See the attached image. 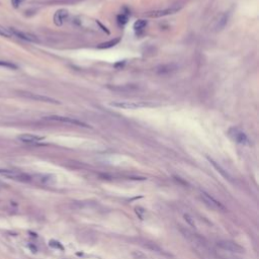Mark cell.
<instances>
[{
  "label": "cell",
  "mask_w": 259,
  "mask_h": 259,
  "mask_svg": "<svg viewBox=\"0 0 259 259\" xmlns=\"http://www.w3.org/2000/svg\"><path fill=\"white\" fill-rule=\"evenodd\" d=\"M217 246L219 249H221L226 252L232 253V254H241L244 253V248L240 246L237 243L233 241H228V240H222L217 243Z\"/></svg>",
  "instance_id": "6da1fadb"
},
{
  "label": "cell",
  "mask_w": 259,
  "mask_h": 259,
  "mask_svg": "<svg viewBox=\"0 0 259 259\" xmlns=\"http://www.w3.org/2000/svg\"><path fill=\"white\" fill-rule=\"evenodd\" d=\"M200 200H202V202L209 206L210 209H212L214 210H224L225 208L220 201H218L216 198L213 197L212 195H210L209 193H206L205 191H200Z\"/></svg>",
  "instance_id": "7a4b0ae2"
},
{
  "label": "cell",
  "mask_w": 259,
  "mask_h": 259,
  "mask_svg": "<svg viewBox=\"0 0 259 259\" xmlns=\"http://www.w3.org/2000/svg\"><path fill=\"white\" fill-rule=\"evenodd\" d=\"M45 120H54V121H59V123L63 124H68V125H78V127H83V128H88L86 124H84L83 121L72 119V117L68 116H60V115H50V116H45Z\"/></svg>",
  "instance_id": "3957f363"
},
{
  "label": "cell",
  "mask_w": 259,
  "mask_h": 259,
  "mask_svg": "<svg viewBox=\"0 0 259 259\" xmlns=\"http://www.w3.org/2000/svg\"><path fill=\"white\" fill-rule=\"evenodd\" d=\"M111 106L123 108V109H137L141 107H146L151 105L147 102H134V101H117V102H111Z\"/></svg>",
  "instance_id": "277c9868"
},
{
  "label": "cell",
  "mask_w": 259,
  "mask_h": 259,
  "mask_svg": "<svg viewBox=\"0 0 259 259\" xmlns=\"http://www.w3.org/2000/svg\"><path fill=\"white\" fill-rule=\"evenodd\" d=\"M20 95L26 97V98H30V99H34L36 101H42V102H48V103H60L58 100L53 99L51 97L48 96H44V95H40V94H35V93H31V92H20Z\"/></svg>",
  "instance_id": "5b68a950"
},
{
  "label": "cell",
  "mask_w": 259,
  "mask_h": 259,
  "mask_svg": "<svg viewBox=\"0 0 259 259\" xmlns=\"http://www.w3.org/2000/svg\"><path fill=\"white\" fill-rule=\"evenodd\" d=\"M230 136L232 137V139L234 141H236L239 144H243L245 145L248 143V138H247L246 134L244 132H242L241 130H239L237 128H233L230 130Z\"/></svg>",
  "instance_id": "8992f818"
},
{
  "label": "cell",
  "mask_w": 259,
  "mask_h": 259,
  "mask_svg": "<svg viewBox=\"0 0 259 259\" xmlns=\"http://www.w3.org/2000/svg\"><path fill=\"white\" fill-rule=\"evenodd\" d=\"M9 31H10L11 35H14L18 39L26 40V42H31V43H38L39 42V39L34 35L26 34V32H23V31H19L15 30V28H12V27L9 28Z\"/></svg>",
  "instance_id": "52a82bcc"
},
{
  "label": "cell",
  "mask_w": 259,
  "mask_h": 259,
  "mask_svg": "<svg viewBox=\"0 0 259 259\" xmlns=\"http://www.w3.org/2000/svg\"><path fill=\"white\" fill-rule=\"evenodd\" d=\"M180 9V7H170V8H166V9L163 10H155V11H151L147 14L150 17H161V16H166L169 14H173L177 12Z\"/></svg>",
  "instance_id": "ba28073f"
},
{
  "label": "cell",
  "mask_w": 259,
  "mask_h": 259,
  "mask_svg": "<svg viewBox=\"0 0 259 259\" xmlns=\"http://www.w3.org/2000/svg\"><path fill=\"white\" fill-rule=\"evenodd\" d=\"M18 140L26 144H36L39 142L43 141L44 138L35 135H31V134H22V135L18 136Z\"/></svg>",
  "instance_id": "9c48e42d"
},
{
  "label": "cell",
  "mask_w": 259,
  "mask_h": 259,
  "mask_svg": "<svg viewBox=\"0 0 259 259\" xmlns=\"http://www.w3.org/2000/svg\"><path fill=\"white\" fill-rule=\"evenodd\" d=\"M208 159H209V161L210 162V163H212V165L214 166V167L217 169V171H218V172H220V173L222 174V176H224V177L226 178V179H228V180H230V181H232V176H231L230 174H229L228 172H227L224 168H222V166H221V165H219L216 161H214L213 159H210V158H208Z\"/></svg>",
  "instance_id": "30bf717a"
},
{
  "label": "cell",
  "mask_w": 259,
  "mask_h": 259,
  "mask_svg": "<svg viewBox=\"0 0 259 259\" xmlns=\"http://www.w3.org/2000/svg\"><path fill=\"white\" fill-rule=\"evenodd\" d=\"M67 16H68L67 10H59L55 14V22L58 24V26H61V24L64 22V20L67 18Z\"/></svg>",
  "instance_id": "8fae6325"
},
{
  "label": "cell",
  "mask_w": 259,
  "mask_h": 259,
  "mask_svg": "<svg viewBox=\"0 0 259 259\" xmlns=\"http://www.w3.org/2000/svg\"><path fill=\"white\" fill-rule=\"evenodd\" d=\"M146 26H147V21H146V20L139 19L138 21L135 22V24H134V30H135L137 34H141V32L145 30Z\"/></svg>",
  "instance_id": "7c38bea8"
},
{
  "label": "cell",
  "mask_w": 259,
  "mask_h": 259,
  "mask_svg": "<svg viewBox=\"0 0 259 259\" xmlns=\"http://www.w3.org/2000/svg\"><path fill=\"white\" fill-rule=\"evenodd\" d=\"M227 21H228V15H227V14H223L221 17L219 18L218 21H217L216 28H217V30H222V28L226 26Z\"/></svg>",
  "instance_id": "4fadbf2b"
},
{
  "label": "cell",
  "mask_w": 259,
  "mask_h": 259,
  "mask_svg": "<svg viewBox=\"0 0 259 259\" xmlns=\"http://www.w3.org/2000/svg\"><path fill=\"white\" fill-rule=\"evenodd\" d=\"M0 67H5L7 69H12V70H16L17 66L15 64L9 62V61H2L0 60Z\"/></svg>",
  "instance_id": "5bb4252c"
},
{
  "label": "cell",
  "mask_w": 259,
  "mask_h": 259,
  "mask_svg": "<svg viewBox=\"0 0 259 259\" xmlns=\"http://www.w3.org/2000/svg\"><path fill=\"white\" fill-rule=\"evenodd\" d=\"M0 35L5 36V38H10V36H12L9 31V28H6L2 26H0Z\"/></svg>",
  "instance_id": "9a60e30c"
},
{
  "label": "cell",
  "mask_w": 259,
  "mask_h": 259,
  "mask_svg": "<svg viewBox=\"0 0 259 259\" xmlns=\"http://www.w3.org/2000/svg\"><path fill=\"white\" fill-rule=\"evenodd\" d=\"M50 246L51 247H54V248H58L60 250H63V246L60 244L58 241H55V240H52L50 242Z\"/></svg>",
  "instance_id": "2e32d148"
},
{
  "label": "cell",
  "mask_w": 259,
  "mask_h": 259,
  "mask_svg": "<svg viewBox=\"0 0 259 259\" xmlns=\"http://www.w3.org/2000/svg\"><path fill=\"white\" fill-rule=\"evenodd\" d=\"M127 19H128V17L125 15H124V14H120V15H119V17H117V21H119V23L120 24H125V22H127Z\"/></svg>",
  "instance_id": "e0dca14e"
},
{
  "label": "cell",
  "mask_w": 259,
  "mask_h": 259,
  "mask_svg": "<svg viewBox=\"0 0 259 259\" xmlns=\"http://www.w3.org/2000/svg\"><path fill=\"white\" fill-rule=\"evenodd\" d=\"M184 219H185V221H187L188 222V224L189 225H191V226H195L194 225V222L192 220V218L189 216V214H184Z\"/></svg>",
  "instance_id": "ac0fdd59"
},
{
  "label": "cell",
  "mask_w": 259,
  "mask_h": 259,
  "mask_svg": "<svg viewBox=\"0 0 259 259\" xmlns=\"http://www.w3.org/2000/svg\"><path fill=\"white\" fill-rule=\"evenodd\" d=\"M23 1H24V0H11V3H12V5H13L14 7H18Z\"/></svg>",
  "instance_id": "d6986e66"
}]
</instances>
